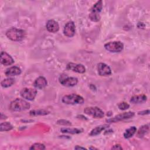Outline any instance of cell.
<instances>
[{
    "label": "cell",
    "instance_id": "obj_1",
    "mask_svg": "<svg viewBox=\"0 0 150 150\" xmlns=\"http://www.w3.org/2000/svg\"><path fill=\"white\" fill-rule=\"evenodd\" d=\"M6 37L12 41H21L26 37V32L21 29L11 28L5 33Z\"/></svg>",
    "mask_w": 150,
    "mask_h": 150
},
{
    "label": "cell",
    "instance_id": "obj_2",
    "mask_svg": "<svg viewBox=\"0 0 150 150\" xmlns=\"http://www.w3.org/2000/svg\"><path fill=\"white\" fill-rule=\"evenodd\" d=\"M30 107V104L23 99L16 98L11 102L9 108L12 111H22L28 110Z\"/></svg>",
    "mask_w": 150,
    "mask_h": 150
},
{
    "label": "cell",
    "instance_id": "obj_3",
    "mask_svg": "<svg viewBox=\"0 0 150 150\" xmlns=\"http://www.w3.org/2000/svg\"><path fill=\"white\" fill-rule=\"evenodd\" d=\"M103 8L102 1H98L95 3L90 10V12L88 15L89 19L93 22H98L100 20V13Z\"/></svg>",
    "mask_w": 150,
    "mask_h": 150
},
{
    "label": "cell",
    "instance_id": "obj_4",
    "mask_svg": "<svg viewBox=\"0 0 150 150\" xmlns=\"http://www.w3.org/2000/svg\"><path fill=\"white\" fill-rule=\"evenodd\" d=\"M62 101L66 104H70V105H76V104H82L84 100L83 97L81 96L72 93L70 94H67L64 96L62 97Z\"/></svg>",
    "mask_w": 150,
    "mask_h": 150
},
{
    "label": "cell",
    "instance_id": "obj_5",
    "mask_svg": "<svg viewBox=\"0 0 150 150\" xmlns=\"http://www.w3.org/2000/svg\"><path fill=\"white\" fill-rule=\"evenodd\" d=\"M105 50L112 53H118L124 49V44L120 41L109 42L104 46Z\"/></svg>",
    "mask_w": 150,
    "mask_h": 150
},
{
    "label": "cell",
    "instance_id": "obj_6",
    "mask_svg": "<svg viewBox=\"0 0 150 150\" xmlns=\"http://www.w3.org/2000/svg\"><path fill=\"white\" fill-rule=\"evenodd\" d=\"M59 83L65 87H73L78 83L77 78L75 77H69L67 74H62L59 78Z\"/></svg>",
    "mask_w": 150,
    "mask_h": 150
},
{
    "label": "cell",
    "instance_id": "obj_7",
    "mask_svg": "<svg viewBox=\"0 0 150 150\" xmlns=\"http://www.w3.org/2000/svg\"><path fill=\"white\" fill-rule=\"evenodd\" d=\"M83 111L84 114L95 118H101L104 116V111L98 107H87Z\"/></svg>",
    "mask_w": 150,
    "mask_h": 150
},
{
    "label": "cell",
    "instance_id": "obj_8",
    "mask_svg": "<svg viewBox=\"0 0 150 150\" xmlns=\"http://www.w3.org/2000/svg\"><path fill=\"white\" fill-rule=\"evenodd\" d=\"M37 94V90L33 88L25 87L20 91L21 96L27 100L32 101L35 99Z\"/></svg>",
    "mask_w": 150,
    "mask_h": 150
},
{
    "label": "cell",
    "instance_id": "obj_9",
    "mask_svg": "<svg viewBox=\"0 0 150 150\" xmlns=\"http://www.w3.org/2000/svg\"><path fill=\"white\" fill-rule=\"evenodd\" d=\"M135 113L132 111H128V112H124L121 114H118L114 117L108 118L106 120L107 122L108 123H112V122H117L120 121H122L124 120H127L130 118H132L134 116Z\"/></svg>",
    "mask_w": 150,
    "mask_h": 150
},
{
    "label": "cell",
    "instance_id": "obj_10",
    "mask_svg": "<svg viewBox=\"0 0 150 150\" xmlns=\"http://www.w3.org/2000/svg\"><path fill=\"white\" fill-rule=\"evenodd\" d=\"M64 35L69 38H71L74 36L76 32V26L74 22L69 21L67 22L63 28Z\"/></svg>",
    "mask_w": 150,
    "mask_h": 150
},
{
    "label": "cell",
    "instance_id": "obj_11",
    "mask_svg": "<svg viewBox=\"0 0 150 150\" xmlns=\"http://www.w3.org/2000/svg\"><path fill=\"white\" fill-rule=\"evenodd\" d=\"M97 71L101 76H108L111 74V68L104 63H99L97 64Z\"/></svg>",
    "mask_w": 150,
    "mask_h": 150
},
{
    "label": "cell",
    "instance_id": "obj_12",
    "mask_svg": "<svg viewBox=\"0 0 150 150\" xmlns=\"http://www.w3.org/2000/svg\"><path fill=\"white\" fill-rule=\"evenodd\" d=\"M66 69L73 71L83 74L86 71V68L84 66L81 64H77L74 63H69L66 66Z\"/></svg>",
    "mask_w": 150,
    "mask_h": 150
},
{
    "label": "cell",
    "instance_id": "obj_13",
    "mask_svg": "<svg viewBox=\"0 0 150 150\" xmlns=\"http://www.w3.org/2000/svg\"><path fill=\"white\" fill-rule=\"evenodd\" d=\"M0 60L2 64L4 66H9L14 63V60L12 56L6 52L2 51L0 55Z\"/></svg>",
    "mask_w": 150,
    "mask_h": 150
},
{
    "label": "cell",
    "instance_id": "obj_14",
    "mask_svg": "<svg viewBox=\"0 0 150 150\" xmlns=\"http://www.w3.org/2000/svg\"><path fill=\"white\" fill-rule=\"evenodd\" d=\"M46 28L48 32L50 33H56L59 30V25L54 20H49L46 24Z\"/></svg>",
    "mask_w": 150,
    "mask_h": 150
},
{
    "label": "cell",
    "instance_id": "obj_15",
    "mask_svg": "<svg viewBox=\"0 0 150 150\" xmlns=\"http://www.w3.org/2000/svg\"><path fill=\"white\" fill-rule=\"evenodd\" d=\"M47 85V81L43 76H39L36 79L33 83V86L38 89H43Z\"/></svg>",
    "mask_w": 150,
    "mask_h": 150
},
{
    "label": "cell",
    "instance_id": "obj_16",
    "mask_svg": "<svg viewBox=\"0 0 150 150\" xmlns=\"http://www.w3.org/2000/svg\"><path fill=\"white\" fill-rule=\"evenodd\" d=\"M21 69L18 66H12L8 69H7L5 71V74L8 76H18L21 74Z\"/></svg>",
    "mask_w": 150,
    "mask_h": 150
},
{
    "label": "cell",
    "instance_id": "obj_17",
    "mask_svg": "<svg viewBox=\"0 0 150 150\" xmlns=\"http://www.w3.org/2000/svg\"><path fill=\"white\" fill-rule=\"evenodd\" d=\"M147 100V97L145 94H139V95H135L131 97L130 98V103L132 104H142L143 103H145Z\"/></svg>",
    "mask_w": 150,
    "mask_h": 150
},
{
    "label": "cell",
    "instance_id": "obj_18",
    "mask_svg": "<svg viewBox=\"0 0 150 150\" xmlns=\"http://www.w3.org/2000/svg\"><path fill=\"white\" fill-rule=\"evenodd\" d=\"M109 125L108 124H104L101 125H99L93 129L90 133L89 134L90 136H96L98 134H100L103 131L105 130L106 128H108Z\"/></svg>",
    "mask_w": 150,
    "mask_h": 150
},
{
    "label": "cell",
    "instance_id": "obj_19",
    "mask_svg": "<svg viewBox=\"0 0 150 150\" xmlns=\"http://www.w3.org/2000/svg\"><path fill=\"white\" fill-rule=\"evenodd\" d=\"M60 131L63 133H67L70 134H78L83 132L82 129L76 128H62Z\"/></svg>",
    "mask_w": 150,
    "mask_h": 150
},
{
    "label": "cell",
    "instance_id": "obj_20",
    "mask_svg": "<svg viewBox=\"0 0 150 150\" xmlns=\"http://www.w3.org/2000/svg\"><path fill=\"white\" fill-rule=\"evenodd\" d=\"M136 131H137V128L135 126L130 127L129 128H127L125 131V132H124V133L123 134L124 137L125 139L130 138L136 133Z\"/></svg>",
    "mask_w": 150,
    "mask_h": 150
},
{
    "label": "cell",
    "instance_id": "obj_21",
    "mask_svg": "<svg viewBox=\"0 0 150 150\" xmlns=\"http://www.w3.org/2000/svg\"><path fill=\"white\" fill-rule=\"evenodd\" d=\"M149 125H144L142 126H141L138 131H137V136L139 138H142L146 134H147L149 131Z\"/></svg>",
    "mask_w": 150,
    "mask_h": 150
},
{
    "label": "cell",
    "instance_id": "obj_22",
    "mask_svg": "<svg viewBox=\"0 0 150 150\" xmlns=\"http://www.w3.org/2000/svg\"><path fill=\"white\" fill-rule=\"evenodd\" d=\"M15 79L12 77H8L6 79H4L1 82V85L4 88H7L11 87L15 83Z\"/></svg>",
    "mask_w": 150,
    "mask_h": 150
},
{
    "label": "cell",
    "instance_id": "obj_23",
    "mask_svg": "<svg viewBox=\"0 0 150 150\" xmlns=\"http://www.w3.org/2000/svg\"><path fill=\"white\" fill-rule=\"evenodd\" d=\"M49 113V111L44 109L39 110H33L29 111L30 115L37 116V115H45Z\"/></svg>",
    "mask_w": 150,
    "mask_h": 150
},
{
    "label": "cell",
    "instance_id": "obj_24",
    "mask_svg": "<svg viewBox=\"0 0 150 150\" xmlns=\"http://www.w3.org/2000/svg\"><path fill=\"white\" fill-rule=\"evenodd\" d=\"M13 129V126L12 124L8 122H4L0 124V131H8Z\"/></svg>",
    "mask_w": 150,
    "mask_h": 150
},
{
    "label": "cell",
    "instance_id": "obj_25",
    "mask_svg": "<svg viewBox=\"0 0 150 150\" xmlns=\"http://www.w3.org/2000/svg\"><path fill=\"white\" fill-rule=\"evenodd\" d=\"M46 147L45 146L44 144H40V143H35L33 145H31V146L29 148L30 149H40V150H43V149H45Z\"/></svg>",
    "mask_w": 150,
    "mask_h": 150
},
{
    "label": "cell",
    "instance_id": "obj_26",
    "mask_svg": "<svg viewBox=\"0 0 150 150\" xmlns=\"http://www.w3.org/2000/svg\"><path fill=\"white\" fill-rule=\"evenodd\" d=\"M118 107L121 110H126L129 108V105L126 102H121L118 104Z\"/></svg>",
    "mask_w": 150,
    "mask_h": 150
},
{
    "label": "cell",
    "instance_id": "obj_27",
    "mask_svg": "<svg viewBox=\"0 0 150 150\" xmlns=\"http://www.w3.org/2000/svg\"><path fill=\"white\" fill-rule=\"evenodd\" d=\"M56 123L59 125H65V126H70V125H71V123L69 121H68L67 120H64V119L57 120Z\"/></svg>",
    "mask_w": 150,
    "mask_h": 150
},
{
    "label": "cell",
    "instance_id": "obj_28",
    "mask_svg": "<svg viewBox=\"0 0 150 150\" xmlns=\"http://www.w3.org/2000/svg\"><path fill=\"white\" fill-rule=\"evenodd\" d=\"M112 149H122V146L120 144H115L112 148Z\"/></svg>",
    "mask_w": 150,
    "mask_h": 150
},
{
    "label": "cell",
    "instance_id": "obj_29",
    "mask_svg": "<svg viewBox=\"0 0 150 150\" xmlns=\"http://www.w3.org/2000/svg\"><path fill=\"white\" fill-rule=\"evenodd\" d=\"M149 112V110H144V111H141L138 112V114L139 115H146V114H148Z\"/></svg>",
    "mask_w": 150,
    "mask_h": 150
},
{
    "label": "cell",
    "instance_id": "obj_30",
    "mask_svg": "<svg viewBox=\"0 0 150 150\" xmlns=\"http://www.w3.org/2000/svg\"><path fill=\"white\" fill-rule=\"evenodd\" d=\"M145 25L143 23V22H138V24H137V27L138 28H139V29H143V28H145Z\"/></svg>",
    "mask_w": 150,
    "mask_h": 150
},
{
    "label": "cell",
    "instance_id": "obj_31",
    "mask_svg": "<svg viewBox=\"0 0 150 150\" xmlns=\"http://www.w3.org/2000/svg\"><path fill=\"white\" fill-rule=\"evenodd\" d=\"M74 149H86V148L84 147H81V146H79V145H76L75 147H74Z\"/></svg>",
    "mask_w": 150,
    "mask_h": 150
},
{
    "label": "cell",
    "instance_id": "obj_32",
    "mask_svg": "<svg viewBox=\"0 0 150 150\" xmlns=\"http://www.w3.org/2000/svg\"><path fill=\"white\" fill-rule=\"evenodd\" d=\"M109 112H110V111H109ZM112 112H111V113H110V114H109V113H108V112H107V116H108V117H110V116H111V115H112Z\"/></svg>",
    "mask_w": 150,
    "mask_h": 150
},
{
    "label": "cell",
    "instance_id": "obj_33",
    "mask_svg": "<svg viewBox=\"0 0 150 150\" xmlns=\"http://www.w3.org/2000/svg\"><path fill=\"white\" fill-rule=\"evenodd\" d=\"M89 149H98L97 148H94V147H90V148H89Z\"/></svg>",
    "mask_w": 150,
    "mask_h": 150
}]
</instances>
